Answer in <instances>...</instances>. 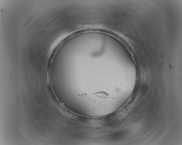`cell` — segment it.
I'll use <instances>...</instances> for the list:
<instances>
[{
    "instance_id": "obj_1",
    "label": "cell",
    "mask_w": 182,
    "mask_h": 145,
    "mask_svg": "<svg viewBox=\"0 0 182 145\" xmlns=\"http://www.w3.org/2000/svg\"><path fill=\"white\" fill-rule=\"evenodd\" d=\"M93 95L101 98H107L109 97V94L103 91L94 93L93 94Z\"/></svg>"
}]
</instances>
